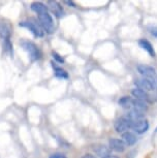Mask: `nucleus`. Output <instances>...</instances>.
Listing matches in <instances>:
<instances>
[{
    "label": "nucleus",
    "instance_id": "1",
    "mask_svg": "<svg viewBox=\"0 0 157 158\" xmlns=\"http://www.w3.org/2000/svg\"><path fill=\"white\" fill-rule=\"evenodd\" d=\"M19 25L21 27H24L26 29H28L35 37H43L44 35V31H43V29L41 28L39 22L35 19H29L27 21H23V22H21L19 24Z\"/></svg>",
    "mask_w": 157,
    "mask_h": 158
},
{
    "label": "nucleus",
    "instance_id": "2",
    "mask_svg": "<svg viewBox=\"0 0 157 158\" xmlns=\"http://www.w3.org/2000/svg\"><path fill=\"white\" fill-rule=\"evenodd\" d=\"M21 46L28 53L29 58L32 61H37L41 58V51L34 43L29 40H22L21 41Z\"/></svg>",
    "mask_w": 157,
    "mask_h": 158
},
{
    "label": "nucleus",
    "instance_id": "3",
    "mask_svg": "<svg viewBox=\"0 0 157 158\" xmlns=\"http://www.w3.org/2000/svg\"><path fill=\"white\" fill-rule=\"evenodd\" d=\"M38 22H39L41 28L43 29L44 32L51 34L55 30V25H54V21L51 15L49 14V11L46 13L39 14L38 15Z\"/></svg>",
    "mask_w": 157,
    "mask_h": 158
},
{
    "label": "nucleus",
    "instance_id": "4",
    "mask_svg": "<svg viewBox=\"0 0 157 158\" xmlns=\"http://www.w3.org/2000/svg\"><path fill=\"white\" fill-rule=\"evenodd\" d=\"M131 124H132V122L127 117H121L116 120V122H115V124H114V127H115L116 132L122 135V133L126 132V131H128L129 129H131Z\"/></svg>",
    "mask_w": 157,
    "mask_h": 158
},
{
    "label": "nucleus",
    "instance_id": "5",
    "mask_svg": "<svg viewBox=\"0 0 157 158\" xmlns=\"http://www.w3.org/2000/svg\"><path fill=\"white\" fill-rule=\"evenodd\" d=\"M134 85L137 88L142 89V90L146 92H151L156 90L155 85H154L153 81L151 79H147V77H142V79H137L134 81Z\"/></svg>",
    "mask_w": 157,
    "mask_h": 158
},
{
    "label": "nucleus",
    "instance_id": "6",
    "mask_svg": "<svg viewBox=\"0 0 157 158\" xmlns=\"http://www.w3.org/2000/svg\"><path fill=\"white\" fill-rule=\"evenodd\" d=\"M131 95L134 97V99L144 101V102H146V103L153 102V99H152V97H151V95L149 94V92H146V91L142 90V89H138V88L132 89Z\"/></svg>",
    "mask_w": 157,
    "mask_h": 158
},
{
    "label": "nucleus",
    "instance_id": "7",
    "mask_svg": "<svg viewBox=\"0 0 157 158\" xmlns=\"http://www.w3.org/2000/svg\"><path fill=\"white\" fill-rule=\"evenodd\" d=\"M131 129L134 131L138 135H143V133L147 132L149 129V122L147 119H143V120L132 122L131 124Z\"/></svg>",
    "mask_w": 157,
    "mask_h": 158
},
{
    "label": "nucleus",
    "instance_id": "8",
    "mask_svg": "<svg viewBox=\"0 0 157 158\" xmlns=\"http://www.w3.org/2000/svg\"><path fill=\"white\" fill-rule=\"evenodd\" d=\"M138 71L144 77H147V79H152V77H156V70L155 68L150 66V65H146V64H138L137 66Z\"/></svg>",
    "mask_w": 157,
    "mask_h": 158
},
{
    "label": "nucleus",
    "instance_id": "9",
    "mask_svg": "<svg viewBox=\"0 0 157 158\" xmlns=\"http://www.w3.org/2000/svg\"><path fill=\"white\" fill-rule=\"evenodd\" d=\"M47 7H48L50 10V11H51V13L57 18L62 17L64 14V10H63L62 5L57 1H52V0L51 1H48L47 2Z\"/></svg>",
    "mask_w": 157,
    "mask_h": 158
},
{
    "label": "nucleus",
    "instance_id": "10",
    "mask_svg": "<svg viewBox=\"0 0 157 158\" xmlns=\"http://www.w3.org/2000/svg\"><path fill=\"white\" fill-rule=\"evenodd\" d=\"M109 147L111 150H113L115 152H118V153H122V152L125 151L126 149V145L124 144V142L120 139H111L109 141Z\"/></svg>",
    "mask_w": 157,
    "mask_h": 158
},
{
    "label": "nucleus",
    "instance_id": "11",
    "mask_svg": "<svg viewBox=\"0 0 157 158\" xmlns=\"http://www.w3.org/2000/svg\"><path fill=\"white\" fill-rule=\"evenodd\" d=\"M11 36V28L7 23L0 22V37L3 40H8Z\"/></svg>",
    "mask_w": 157,
    "mask_h": 158
},
{
    "label": "nucleus",
    "instance_id": "12",
    "mask_svg": "<svg viewBox=\"0 0 157 158\" xmlns=\"http://www.w3.org/2000/svg\"><path fill=\"white\" fill-rule=\"evenodd\" d=\"M138 44H140V47L142 48V49L146 51V52L151 56V57H153V58H154V57H156L155 50H154V48H153V46H152V44H151L149 40L142 38V40H138Z\"/></svg>",
    "mask_w": 157,
    "mask_h": 158
},
{
    "label": "nucleus",
    "instance_id": "13",
    "mask_svg": "<svg viewBox=\"0 0 157 158\" xmlns=\"http://www.w3.org/2000/svg\"><path fill=\"white\" fill-rule=\"evenodd\" d=\"M93 151L94 153H95L96 155H98L99 157H105V156H109V155H111V149H109V147H108V146L105 145H96L93 147Z\"/></svg>",
    "mask_w": 157,
    "mask_h": 158
},
{
    "label": "nucleus",
    "instance_id": "14",
    "mask_svg": "<svg viewBox=\"0 0 157 158\" xmlns=\"http://www.w3.org/2000/svg\"><path fill=\"white\" fill-rule=\"evenodd\" d=\"M122 141L126 146H133L135 145V143L138 141L137 135H134L131 131H126V132L122 133Z\"/></svg>",
    "mask_w": 157,
    "mask_h": 158
},
{
    "label": "nucleus",
    "instance_id": "15",
    "mask_svg": "<svg viewBox=\"0 0 157 158\" xmlns=\"http://www.w3.org/2000/svg\"><path fill=\"white\" fill-rule=\"evenodd\" d=\"M126 117L128 118L131 122H137V121H140V120L145 119V114L141 111H138V110L132 109L128 112V114H127Z\"/></svg>",
    "mask_w": 157,
    "mask_h": 158
},
{
    "label": "nucleus",
    "instance_id": "16",
    "mask_svg": "<svg viewBox=\"0 0 157 158\" xmlns=\"http://www.w3.org/2000/svg\"><path fill=\"white\" fill-rule=\"evenodd\" d=\"M118 103H119V106H122L123 109L132 110L133 98L129 97V96H123V97H121L119 100H118Z\"/></svg>",
    "mask_w": 157,
    "mask_h": 158
},
{
    "label": "nucleus",
    "instance_id": "17",
    "mask_svg": "<svg viewBox=\"0 0 157 158\" xmlns=\"http://www.w3.org/2000/svg\"><path fill=\"white\" fill-rule=\"evenodd\" d=\"M31 10H33L34 13H36L37 15H39V14H43V13L48 11V7L46 6V4L41 3V2L35 1L31 4Z\"/></svg>",
    "mask_w": 157,
    "mask_h": 158
},
{
    "label": "nucleus",
    "instance_id": "18",
    "mask_svg": "<svg viewBox=\"0 0 157 158\" xmlns=\"http://www.w3.org/2000/svg\"><path fill=\"white\" fill-rule=\"evenodd\" d=\"M132 109L145 113L148 111V106L146 102H144V101H141V100H138V99H134V98H133Z\"/></svg>",
    "mask_w": 157,
    "mask_h": 158
},
{
    "label": "nucleus",
    "instance_id": "19",
    "mask_svg": "<svg viewBox=\"0 0 157 158\" xmlns=\"http://www.w3.org/2000/svg\"><path fill=\"white\" fill-rule=\"evenodd\" d=\"M53 68H54V73L55 76L59 77V79H68V73L66 70L63 69L62 67H58V66H55L53 64Z\"/></svg>",
    "mask_w": 157,
    "mask_h": 158
},
{
    "label": "nucleus",
    "instance_id": "20",
    "mask_svg": "<svg viewBox=\"0 0 157 158\" xmlns=\"http://www.w3.org/2000/svg\"><path fill=\"white\" fill-rule=\"evenodd\" d=\"M3 47H4V51H5V52L8 53V54H10V55L13 54V46H11L10 40H4Z\"/></svg>",
    "mask_w": 157,
    "mask_h": 158
},
{
    "label": "nucleus",
    "instance_id": "21",
    "mask_svg": "<svg viewBox=\"0 0 157 158\" xmlns=\"http://www.w3.org/2000/svg\"><path fill=\"white\" fill-rule=\"evenodd\" d=\"M52 56H53V58L55 59L56 61L58 62V63H64V58L62 57V56H60L58 54V53H56V52H53L52 53Z\"/></svg>",
    "mask_w": 157,
    "mask_h": 158
},
{
    "label": "nucleus",
    "instance_id": "22",
    "mask_svg": "<svg viewBox=\"0 0 157 158\" xmlns=\"http://www.w3.org/2000/svg\"><path fill=\"white\" fill-rule=\"evenodd\" d=\"M149 31L154 37H157V27H151L149 28Z\"/></svg>",
    "mask_w": 157,
    "mask_h": 158
},
{
    "label": "nucleus",
    "instance_id": "23",
    "mask_svg": "<svg viewBox=\"0 0 157 158\" xmlns=\"http://www.w3.org/2000/svg\"><path fill=\"white\" fill-rule=\"evenodd\" d=\"M50 158H67L66 156H64L63 154H60V153H56V154H53L50 156Z\"/></svg>",
    "mask_w": 157,
    "mask_h": 158
},
{
    "label": "nucleus",
    "instance_id": "24",
    "mask_svg": "<svg viewBox=\"0 0 157 158\" xmlns=\"http://www.w3.org/2000/svg\"><path fill=\"white\" fill-rule=\"evenodd\" d=\"M81 158H96V156H94L93 154H90V153H87V154H84Z\"/></svg>",
    "mask_w": 157,
    "mask_h": 158
},
{
    "label": "nucleus",
    "instance_id": "25",
    "mask_svg": "<svg viewBox=\"0 0 157 158\" xmlns=\"http://www.w3.org/2000/svg\"><path fill=\"white\" fill-rule=\"evenodd\" d=\"M64 3L69 5V6H72V7H76V4L73 1H64Z\"/></svg>",
    "mask_w": 157,
    "mask_h": 158
},
{
    "label": "nucleus",
    "instance_id": "26",
    "mask_svg": "<svg viewBox=\"0 0 157 158\" xmlns=\"http://www.w3.org/2000/svg\"><path fill=\"white\" fill-rule=\"evenodd\" d=\"M153 81V83H154V85H155V88L157 89V76L156 77H152V79H151Z\"/></svg>",
    "mask_w": 157,
    "mask_h": 158
},
{
    "label": "nucleus",
    "instance_id": "27",
    "mask_svg": "<svg viewBox=\"0 0 157 158\" xmlns=\"http://www.w3.org/2000/svg\"><path fill=\"white\" fill-rule=\"evenodd\" d=\"M103 158H120V157L115 156V155H109V156H105V157H103Z\"/></svg>",
    "mask_w": 157,
    "mask_h": 158
},
{
    "label": "nucleus",
    "instance_id": "28",
    "mask_svg": "<svg viewBox=\"0 0 157 158\" xmlns=\"http://www.w3.org/2000/svg\"><path fill=\"white\" fill-rule=\"evenodd\" d=\"M156 132H157V127H156Z\"/></svg>",
    "mask_w": 157,
    "mask_h": 158
}]
</instances>
